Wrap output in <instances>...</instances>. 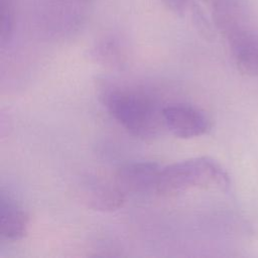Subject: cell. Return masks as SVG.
<instances>
[{"instance_id": "3957f363", "label": "cell", "mask_w": 258, "mask_h": 258, "mask_svg": "<svg viewBox=\"0 0 258 258\" xmlns=\"http://www.w3.org/2000/svg\"><path fill=\"white\" fill-rule=\"evenodd\" d=\"M166 130L173 136L188 139L204 135L210 129L207 115L195 106L187 104H170L163 108Z\"/></svg>"}, {"instance_id": "7a4b0ae2", "label": "cell", "mask_w": 258, "mask_h": 258, "mask_svg": "<svg viewBox=\"0 0 258 258\" xmlns=\"http://www.w3.org/2000/svg\"><path fill=\"white\" fill-rule=\"evenodd\" d=\"M227 172L216 160L202 156L162 166L156 194L173 196L191 188H227Z\"/></svg>"}, {"instance_id": "8992f818", "label": "cell", "mask_w": 258, "mask_h": 258, "mask_svg": "<svg viewBox=\"0 0 258 258\" xmlns=\"http://www.w3.org/2000/svg\"><path fill=\"white\" fill-rule=\"evenodd\" d=\"M78 194L87 207L102 212L118 210L126 198L115 180L110 182L98 177H92L83 182Z\"/></svg>"}, {"instance_id": "277c9868", "label": "cell", "mask_w": 258, "mask_h": 258, "mask_svg": "<svg viewBox=\"0 0 258 258\" xmlns=\"http://www.w3.org/2000/svg\"><path fill=\"white\" fill-rule=\"evenodd\" d=\"M162 166L152 161H136L118 169L115 182L127 194L145 195L156 192L157 182Z\"/></svg>"}, {"instance_id": "6da1fadb", "label": "cell", "mask_w": 258, "mask_h": 258, "mask_svg": "<svg viewBox=\"0 0 258 258\" xmlns=\"http://www.w3.org/2000/svg\"><path fill=\"white\" fill-rule=\"evenodd\" d=\"M105 104L113 118L135 137L154 139L166 130L164 106L142 91L124 88L111 90L105 97Z\"/></svg>"}, {"instance_id": "ba28073f", "label": "cell", "mask_w": 258, "mask_h": 258, "mask_svg": "<svg viewBox=\"0 0 258 258\" xmlns=\"http://www.w3.org/2000/svg\"><path fill=\"white\" fill-rule=\"evenodd\" d=\"M164 4L175 13H182L188 3V0H162Z\"/></svg>"}, {"instance_id": "52a82bcc", "label": "cell", "mask_w": 258, "mask_h": 258, "mask_svg": "<svg viewBox=\"0 0 258 258\" xmlns=\"http://www.w3.org/2000/svg\"><path fill=\"white\" fill-rule=\"evenodd\" d=\"M27 213L9 196L0 198V235L9 241L22 239L28 227Z\"/></svg>"}, {"instance_id": "5b68a950", "label": "cell", "mask_w": 258, "mask_h": 258, "mask_svg": "<svg viewBox=\"0 0 258 258\" xmlns=\"http://www.w3.org/2000/svg\"><path fill=\"white\" fill-rule=\"evenodd\" d=\"M234 60L245 75H258V33L244 23L226 33Z\"/></svg>"}]
</instances>
